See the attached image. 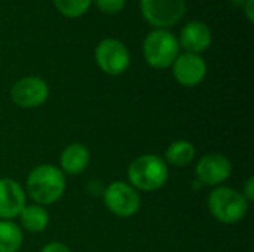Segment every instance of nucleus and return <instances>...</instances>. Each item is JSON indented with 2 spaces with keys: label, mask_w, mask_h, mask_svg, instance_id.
<instances>
[{
  "label": "nucleus",
  "mask_w": 254,
  "mask_h": 252,
  "mask_svg": "<svg viewBox=\"0 0 254 252\" xmlns=\"http://www.w3.org/2000/svg\"><path fill=\"white\" fill-rule=\"evenodd\" d=\"M18 217H19L21 226L31 233L43 232L49 224L48 211L45 209V206H40L36 203L34 205H25Z\"/></svg>",
  "instance_id": "2eb2a0df"
},
{
  "label": "nucleus",
  "mask_w": 254,
  "mask_h": 252,
  "mask_svg": "<svg viewBox=\"0 0 254 252\" xmlns=\"http://www.w3.org/2000/svg\"><path fill=\"white\" fill-rule=\"evenodd\" d=\"M21 245V229L9 220H0V252H18Z\"/></svg>",
  "instance_id": "dca6fc26"
},
{
  "label": "nucleus",
  "mask_w": 254,
  "mask_h": 252,
  "mask_svg": "<svg viewBox=\"0 0 254 252\" xmlns=\"http://www.w3.org/2000/svg\"><path fill=\"white\" fill-rule=\"evenodd\" d=\"M168 166L156 154H141L128 166V180L135 190L155 192L168 181Z\"/></svg>",
  "instance_id": "f03ea898"
},
{
  "label": "nucleus",
  "mask_w": 254,
  "mask_h": 252,
  "mask_svg": "<svg viewBox=\"0 0 254 252\" xmlns=\"http://www.w3.org/2000/svg\"><path fill=\"white\" fill-rule=\"evenodd\" d=\"M196 178L204 186H220L232 174L231 160L220 153L202 156L195 166Z\"/></svg>",
  "instance_id": "1a4fd4ad"
},
{
  "label": "nucleus",
  "mask_w": 254,
  "mask_h": 252,
  "mask_svg": "<svg viewBox=\"0 0 254 252\" xmlns=\"http://www.w3.org/2000/svg\"><path fill=\"white\" fill-rule=\"evenodd\" d=\"M243 196L247 199V202H253L254 199V180L253 177H249L247 178V183L244 184V192H243Z\"/></svg>",
  "instance_id": "aec40b11"
},
{
  "label": "nucleus",
  "mask_w": 254,
  "mask_h": 252,
  "mask_svg": "<svg viewBox=\"0 0 254 252\" xmlns=\"http://www.w3.org/2000/svg\"><path fill=\"white\" fill-rule=\"evenodd\" d=\"M180 43L177 37L168 31L156 28L150 31L143 42V55L146 62L158 70H164L173 65L180 55Z\"/></svg>",
  "instance_id": "7ed1b4c3"
},
{
  "label": "nucleus",
  "mask_w": 254,
  "mask_h": 252,
  "mask_svg": "<svg viewBox=\"0 0 254 252\" xmlns=\"http://www.w3.org/2000/svg\"><path fill=\"white\" fill-rule=\"evenodd\" d=\"M253 4L254 0H247L243 6H244V10H246V16L250 22H253Z\"/></svg>",
  "instance_id": "412c9836"
},
{
  "label": "nucleus",
  "mask_w": 254,
  "mask_h": 252,
  "mask_svg": "<svg viewBox=\"0 0 254 252\" xmlns=\"http://www.w3.org/2000/svg\"><path fill=\"white\" fill-rule=\"evenodd\" d=\"M171 67L174 79L186 88L198 86L207 76V64L198 53L185 52L176 58Z\"/></svg>",
  "instance_id": "9d476101"
},
{
  "label": "nucleus",
  "mask_w": 254,
  "mask_h": 252,
  "mask_svg": "<svg viewBox=\"0 0 254 252\" xmlns=\"http://www.w3.org/2000/svg\"><path fill=\"white\" fill-rule=\"evenodd\" d=\"M195 146L186 140H177L171 143L165 150V163L174 168H185L195 159Z\"/></svg>",
  "instance_id": "4468645a"
},
{
  "label": "nucleus",
  "mask_w": 254,
  "mask_h": 252,
  "mask_svg": "<svg viewBox=\"0 0 254 252\" xmlns=\"http://www.w3.org/2000/svg\"><path fill=\"white\" fill-rule=\"evenodd\" d=\"M103 199L106 208L121 218H129L140 209V196L137 190L124 181L109 184L103 192Z\"/></svg>",
  "instance_id": "423d86ee"
},
{
  "label": "nucleus",
  "mask_w": 254,
  "mask_h": 252,
  "mask_svg": "<svg viewBox=\"0 0 254 252\" xmlns=\"http://www.w3.org/2000/svg\"><path fill=\"white\" fill-rule=\"evenodd\" d=\"M211 40V30L207 24L201 21H190L182 28L179 43L186 49V52L199 55L210 48Z\"/></svg>",
  "instance_id": "f8f14e48"
},
{
  "label": "nucleus",
  "mask_w": 254,
  "mask_h": 252,
  "mask_svg": "<svg viewBox=\"0 0 254 252\" xmlns=\"http://www.w3.org/2000/svg\"><path fill=\"white\" fill-rule=\"evenodd\" d=\"M49 97L48 83L37 76L19 79L10 88V100L21 108L40 107Z\"/></svg>",
  "instance_id": "6e6552de"
},
{
  "label": "nucleus",
  "mask_w": 254,
  "mask_h": 252,
  "mask_svg": "<svg viewBox=\"0 0 254 252\" xmlns=\"http://www.w3.org/2000/svg\"><path fill=\"white\" fill-rule=\"evenodd\" d=\"M91 162V151L80 143L68 144L60 156V169L70 175L82 174Z\"/></svg>",
  "instance_id": "ddd939ff"
},
{
  "label": "nucleus",
  "mask_w": 254,
  "mask_h": 252,
  "mask_svg": "<svg viewBox=\"0 0 254 252\" xmlns=\"http://www.w3.org/2000/svg\"><path fill=\"white\" fill-rule=\"evenodd\" d=\"M57 10L67 18L82 16L91 6L92 0H52Z\"/></svg>",
  "instance_id": "f3484780"
},
{
  "label": "nucleus",
  "mask_w": 254,
  "mask_h": 252,
  "mask_svg": "<svg viewBox=\"0 0 254 252\" xmlns=\"http://www.w3.org/2000/svg\"><path fill=\"white\" fill-rule=\"evenodd\" d=\"M140 9L150 25L165 30L185 16L186 0H140Z\"/></svg>",
  "instance_id": "39448f33"
},
{
  "label": "nucleus",
  "mask_w": 254,
  "mask_h": 252,
  "mask_svg": "<svg viewBox=\"0 0 254 252\" xmlns=\"http://www.w3.org/2000/svg\"><path fill=\"white\" fill-rule=\"evenodd\" d=\"M249 202L238 190L232 187H217L208 196V209L211 215L223 224L241 221L249 211Z\"/></svg>",
  "instance_id": "20e7f679"
},
{
  "label": "nucleus",
  "mask_w": 254,
  "mask_h": 252,
  "mask_svg": "<svg viewBox=\"0 0 254 252\" xmlns=\"http://www.w3.org/2000/svg\"><path fill=\"white\" fill-rule=\"evenodd\" d=\"M40 252H71V251H70V248H68L67 245L61 244V242H51V244L45 245V247H43V250H42Z\"/></svg>",
  "instance_id": "6ab92c4d"
},
{
  "label": "nucleus",
  "mask_w": 254,
  "mask_h": 252,
  "mask_svg": "<svg viewBox=\"0 0 254 252\" xmlns=\"http://www.w3.org/2000/svg\"><path fill=\"white\" fill-rule=\"evenodd\" d=\"M95 1V6L109 15H115L118 12H121L125 6V0H92Z\"/></svg>",
  "instance_id": "a211bd4d"
},
{
  "label": "nucleus",
  "mask_w": 254,
  "mask_h": 252,
  "mask_svg": "<svg viewBox=\"0 0 254 252\" xmlns=\"http://www.w3.org/2000/svg\"><path fill=\"white\" fill-rule=\"evenodd\" d=\"M27 193L36 205L48 206L58 202L65 192L64 172L49 163L33 168L25 181Z\"/></svg>",
  "instance_id": "f257e3e1"
},
{
  "label": "nucleus",
  "mask_w": 254,
  "mask_h": 252,
  "mask_svg": "<svg viewBox=\"0 0 254 252\" xmlns=\"http://www.w3.org/2000/svg\"><path fill=\"white\" fill-rule=\"evenodd\" d=\"M232 1H234L235 4H244V3H246L247 0H232Z\"/></svg>",
  "instance_id": "4be33fe9"
},
{
  "label": "nucleus",
  "mask_w": 254,
  "mask_h": 252,
  "mask_svg": "<svg viewBox=\"0 0 254 252\" xmlns=\"http://www.w3.org/2000/svg\"><path fill=\"white\" fill-rule=\"evenodd\" d=\"M25 192L12 178H0V220H12L25 206Z\"/></svg>",
  "instance_id": "9b49d317"
},
{
  "label": "nucleus",
  "mask_w": 254,
  "mask_h": 252,
  "mask_svg": "<svg viewBox=\"0 0 254 252\" xmlns=\"http://www.w3.org/2000/svg\"><path fill=\"white\" fill-rule=\"evenodd\" d=\"M95 62L101 71L109 76H119L129 67L131 56L127 46L118 40L107 37L101 40L95 48Z\"/></svg>",
  "instance_id": "0eeeda50"
}]
</instances>
